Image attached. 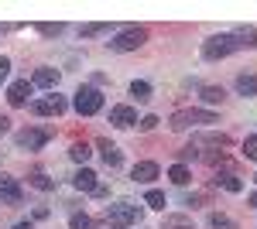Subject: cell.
Segmentation results:
<instances>
[{
    "instance_id": "1",
    "label": "cell",
    "mask_w": 257,
    "mask_h": 229,
    "mask_svg": "<svg viewBox=\"0 0 257 229\" xmlns=\"http://www.w3.org/2000/svg\"><path fill=\"white\" fill-rule=\"evenodd\" d=\"M141 219V205H134V202H113V205H106V222L113 229H127L134 226Z\"/></svg>"
},
{
    "instance_id": "2",
    "label": "cell",
    "mask_w": 257,
    "mask_h": 229,
    "mask_svg": "<svg viewBox=\"0 0 257 229\" xmlns=\"http://www.w3.org/2000/svg\"><path fill=\"white\" fill-rule=\"evenodd\" d=\"M233 52H240L233 35H213V38L202 41V58H209V62H219V58L233 55Z\"/></svg>"
},
{
    "instance_id": "3",
    "label": "cell",
    "mask_w": 257,
    "mask_h": 229,
    "mask_svg": "<svg viewBox=\"0 0 257 229\" xmlns=\"http://www.w3.org/2000/svg\"><path fill=\"white\" fill-rule=\"evenodd\" d=\"M199 123H216V113H209V110H178L168 120L172 130H189V127H199Z\"/></svg>"
},
{
    "instance_id": "4",
    "label": "cell",
    "mask_w": 257,
    "mask_h": 229,
    "mask_svg": "<svg viewBox=\"0 0 257 229\" xmlns=\"http://www.w3.org/2000/svg\"><path fill=\"white\" fill-rule=\"evenodd\" d=\"M72 106H76L79 116H96L103 110V93L93 89V86H82L79 93H76V99H72Z\"/></svg>"
},
{
    "instance_id": "5",
    "label": "cell",
    "mask_w": 257,
    "mask_h": 229,
    "mask_svg": "<svg viewBox=\"0 0 257 229\" xmlns=\"http://www.w3.org/2000/svg\"><path fill=\"white\" fill-rule=\"evenodd\" d=\"M148 41V31L144 28H123L120 35H113V41H106L110 45V52H134Z\"/></svg>"
},
{
    "instance_id": "6",
    "label": "cell",
    "mask_w": 257,
    "mask_h": 229,
    "mask_svg": "<svg viewBox=\"0 0 257 229\" xmlns=\"http://www.w3.org/2000/svg\"><path fill=\"white\" fill-rule=\"evenodd\" d=\"M52 140V130H21L18 134V147L21 151H41Z\"/></svg>"
},
{
    "instance_id": "7",
    "label": "cell",
    "mask_w": 257,
    "mask_h": 229,
    "mask_svg": "<svg viewBox=\"0 0 257 229\" xmlns=\"http://www.w3.org/2000/svg\"><path fill=\"white\" fill-rule=\"evenodd\" d=\"M31 110L38 116H59V113H65V99L62 96H41V99L31 103Z\"/></svg>"
},
{
    "instance_id": "8",
    "label": "cell",
    "mask_w": 257,
    "mask_h": 229,
    "mask_svg": "<svg viewBox=\"0 0 257 229\" xmlns=\"http://www.w3.org/2000/svg\"><path fill=\"white\" fill-rule=\"evenodd\" d=\"M0 202H7V205H21L24 202V191H21V185L11 174H0Z\"/></svg>"
},
{
    "instance_id": "9",
    "label": "cell",
    "mask_w": 257,
    "mask_h": 229,
    "mask_svg": "<svg viewBox=\"0 0 257 229\" xmlns=\"http://www.w3.org/2000/svg\"><path fill=\"white\" fill-rule=\"evenodd\" d=\"M110 123L120 127V130H127V127L138 123V110H134V106H113V110H110Z\"/></svg>"
},
{
    "instance_id": "10",
    "label": "cell",
    "mask_w": 257,
    "mask_h": 229,
    "mask_svg": "<svg viewBox=\"0 0 257 229\" xmlns=\"http://www.w3.org/2000/svg\"><path fill=\"white\" fill-rule=\"evenodd\" d=\"M31 89H35V86H31L28 79L11 82V89H7V103H11V106H24V103H28V96H31Z\"/></svg>"
},
{
    "instance_id": "11",
    "label": "cell",
    "mask_w": 257,
    "mask_h": 229,
    "mask_svg": "<svg viewBox=\"0 0 257 229\" xmlns=\"http://www.w3.org/2000/svg\"><path fill=\"white\" fill-rule=\"evenodd\" d=\"M158 174L161 171H158V164H155V161H138V164H134V171H131V178L141 181V185H151Z\"/></svg>"
},
{
    "instance_id": "12",
    "label": "cell",
    "mask_w": 257,
    "mask_h": 229,
    "mask_svg": "<svg viewBox=\"0 0 257 229\" xmlns=\"http://www.w3.org/2000/svg\"><path fill=\"white\" fill-rule=\"evenodd\" d=\"M226 144H230V137L226 134H196L192 137V144H189V147H196V151H202V147H226Z\"/></svg>"
},
{
    "instance_id": "13",
    "label": "cell",
    "mask_w": 257,
    "mask_h": 229,
    "mask_svg": "<svg viewBox=\"0 0 257 229\" xmlns=\"http://www.w3.org/2000/svg\"><path fill=\"white\" fill-rule=\"evenodd\" d=\"M99 151H103V161H106V168H120V164H123V151H120L117 144H110V140H99Z\"/></svg>"
},
{
    "instance_id": "14",
    "label": "cell",
    "mask_w": 257,
    "mask_h": 229,
    "mask_svg": "<svg viewBox=\"0 0 257 229\" xmlns=\"http://www.w3.org/2000/svg\"><path fill=\"white\" fill-rule=\"evenodd\" d=\"M72 185L79 191H96L99 181H96V171H89V168H82V171H76V178H72Z\"/></svg>"
},
{
    "instance_id": "15",
    "label": "cell",
    "mask_w": 257,
    "mask_h": 229,
    "mask_svg": "<svg viewBox=\"0 0 257 229\" xmlns=\"http://www.w3.org/2000/svg\"><path fill=\"white\" fill-rule=\"evenodd\" d=\"M31 86H41V89H55L59 86V69H38Z\"/></svg>"
},
{
    "instance_id": "16",
    "label": "cell",
    "mask_w": 257,
    "mask_h": 229,
    "mask_svg": "<svg viewBox=\"0 0 257 229\" xmlns=\"http://www.w3.org/2000/svg\"><path fill=\"white\" fill-rule=\"evenodd\" d=\"M237 93L247 96V99L257 96V76H254V72H240V76H237Z\"/></svg>"
},
{
    "instance_id": "17",
    "label": "cell",
    "mask_w": 257,
    "mask_h": 229,
    "mask_svg": "<svg viewBox=\"0 0 257 229\" xmlns=\"http://www.w3.org/2000/svg\"><path fill=\"white\" fill-rule=\"evenodd\" d=\"M216 185H219L223 191H230V195H237V191H243V181H240V178H237L233 171L219 174V178H216Z\"/></svg>"
},
{
    "instance_id": "18",
    "label": "cell",
    "mask_w": 257,
    "mask_h": 229,
    "mask_svg": "<svg viewBox=\"0 0 257 229\" xmlns=\"http://www.w3.org/2000/svg\"><path fill=\"white\" fill-rule=\"evenodd\" d=\"M199 96H202V103H209V106H216V103H223V99H226V93H223L219 86H202V89H199Z\"/></svg>"
},
{
    "instance_id": "19",
    "label": "cell",
    "mask_w": 257,
    "mask_h": 229,
    "mask_svg": "<svg viewBox=\"0 0 257 229\" xmlns=\"http://www.w3.org/2000/svg\"><path fill=\"white\" fill-rule=\"evenodd\" d=\"M168 178H172V185H189V181H192V171H189L185 164H172V168H168Z\"/></svg>"
},
{
    "instance_id": "20",
    "label": "cell",
    "mask_w": 257,
    "mask_h": 229,
    "mask_svg": "<svg viewBox=\"0 0 257 229\" xmlns=\"http://www.w3.org/2000/svg\"><path fill=\"white\" fill-rule=\"evenodd\" d=\"M233 38H237L240 48H257V28H240Z\"/></svg>"
},
{
    "instance_id": "21",
    "label": "cell",
    "mask_w": 257,
    "mask_h": 229,
    "mask_svg": "<svg viewBox=\"0 0 257 229\" xmlns=\"http://www.w3.org/2000/svg\"><path fill=\"white\" fill-rule=\"evenodd\" d=\"M131 96H138V103H148V99H151V86H148L144 79H134V82H131Z\"/></svg>"
},
{
    "instance_id": "22",
    "label": "cell",
    "mask_w": 257,
    "mask_h": 229,
    "mask_svg": "<svg viewBox=\"0 0 257 229\" xmlns=\"http://www.w3.org/2000/svg\"><path fill=\"white\" fill-rule=\"evenodd\" d=\"M28 185H35L38 191H52V188H55V181H52L48 174H41V171H35V174H31V178H28Z\"/></svg>"
},
{
    "instance_id": "23",
    "label": "cell",
    "mask_w": 257,
    "mask_h": 229,
    "mask_svg": "<svg viewBox=\"0 0 257 229\" xmlns=\"http://www.w3.org/2000/svg\"><path fill=\"white\" fill-rule=\"evenodd\" d=\"M89 144H72V147H69V157H72V161H76V164H86V161H89Z\"/></svg>"
},
{
    "instance_id": "24",
    "label": "cell",
    "mask_w": 257,
    "mask_h": 229,
    "mask_svg": "<svg viewBox=\"0 0 257 229\" xmlns=\"http://www.w3.org/2000/svg\"><path fill=\"white\" fill-rule=\"evenodd\" d=\"M144 205H151V209H165V205H168V202H165V191L151 188L148 195H144Z\"/></svg>"
},
{
    "instance_id": "25",
    "label": "cell",
    "mask_w": 257,
    "mask_h": 229,
    "mask_svg": "<svg viewBox=\"0 0 257 229\" xmlns=\"http://www.w3.org/2000/svg\"><path fill=\"white\" fill-rule=\"evenodd\" d=\"M209 229H240L237 222H233V219H230V215H209Z\"/></svg>"
},
{
    "instance_id": "26",
    "label": "cell",
    "mask_w": 257,
    "mask_h": 229,
    "mask_svg": "<svg viewBox=\"0 0 257 229\" xmlns=\"http://www.w3.org/2000/svg\"><path fill=\"white\" fill-rule=\"evenodd\" d=\"M69 229H93V219H89L86 212H76L72 222H69Z\"/></svg>"
},
{
    "instance_id": "27",
    "label": "cell",
    "mask_w": 257,
    "mask_h": 229,
    "mask_svg": "<svg viewBox=\"0 0 257 229\" xmlns=\"http://www.w3.org/2000/svg\"><path fill=\"white\" fill-rule=\"evenodd\" d=\"M38 35H45V38H59L62 24H38Z\"/></svg>"
},
{
    "instance_id": "28",
    "label": "cell",
    "mask_w": 257,
    "mask_h": 229,
    "mask_svg": "<svg viewBox=\"0 0 257 229\" xmlns=\"http://www.w3.org/2000/svg\"><path fill=\"white\" fill-rule=\"evenodd\" d=\"M106 31V24H82V38H96Z\"/></svg>"
},
{
    "instance_id": "29",
    "label": "cell",
    "mask_w": 257,
    "mask_h": 229,
    "mask_svg": "<svg viewBox=\"0 0 257 229\" xmlns=\"http://www.w3.org/2000/svg\"><path fill=\"white\" fill-rule=\"evenodd\" d=\"M243 157L257 161V137H247V140H243Z\"/></svg>"
},
{
    "instance_id": "30",
    "label": "cell",
    "mask_w": 257,
    "mask_h": 229,
    "mask_svg": "<svg viewBox=\"0 0 257 229\" xmlns=\"http://www.w3.org/2000/svg\"><path fill=\"white\" fill-rule=\"evenodd\" d=\"M138 127H141V130H155V127H158V116H141Z\"/></svg>"
},
{
    "instance_id": "31",
    "label": "cell",
    "mask_w": 257,
    "mask_h": 229,
    "mask_svg": "<svg viewBox=\"0 0 257 229\" xmlns=\"http://www.w3.org/2000/svg\"><path fill=\"white\" fill-rule=\"evenodd\" d=\"M192 157H199L196 147H185V151H178V164H185V161H192Z\"/></svg>"
},
{
    "instance_id": "32",
    "label": "cell",
    "mask_w": 257,
    "mask_h": 229,
    "mask_svg": "<svg viewBox=\"0 0 257 229\" xmlns=\"http://www.w3.org/2000/svg\"><path fill=\"white\" fill-rule=\"evenodd\" d=\"M7 69H11V58L0 55V76H7Z\"/></svg>"
},
{
    "instance_id": "33",
    "label": "cell",
    "mask_w": 257,
    "mask_h": 229,
    "mask_svg": "<svg viewBox=\"0 0 257 229\" xmlns=\"http://www.w3.org/2000/svg\"><path fill=\"white\" fill-rule=\"evenodd\" d=\"M7 130H11V120H7V116H0V137L7 134Z\"/></svg>"
},
{
    "instance_id": "34",
    "label": "cell",
    "mask_w": 257,
    "mask_h": 229,
    "mask_svg": "<svg viewBox=\"0 0 257 229\" xmlns=\"http://www.w3.org/2000/svg\"><path fill=\"white\" fill-rule=\"evenodd\" d=\"M14 229H35V226H31V222H18Z\"/></svg>"
},
{
    "instance_id": "35",
    "label": "cell",
    "mask_w": 257,
    "mask_h": 229,
    "mask_svg": "<svg viewBox=\"0 0 257 229\" xmlns=\"http://www.w3.org/2000/svg\"><path fill=\"white\" fill-rule=\"evenodd\" d=\"M250 205H254V209H257V191H254V195H250Z\"/></svg>"
},
{
    "instance_id": "36",
    "label": "cell",
    "mask_w": 257,
    "mask_h": 229,
    "mask_svg": "<svg viewBox=\"0 0 257 229\" xmlns=\"http://www.w3.org/2000/svg\"><path fill=\"white\" fill-rule=\"evenodd\" d=\"M0 82H4V76H0Z\"/></svg>"
},
{
    "instance_id": "37",
    "label": "cell",
    "mask_w": 257,
    "mask_h": 229,
    "mask_svg": "<svg viewBox=\"0 0 257 229\" xmlns=\"http://www.w3.org/2000/svg\"><path fill=\"white\" fill-rule=\"evenodd\" d=\"M254 181H257V174H254Z\"/></svg>"
}]
</instances>
